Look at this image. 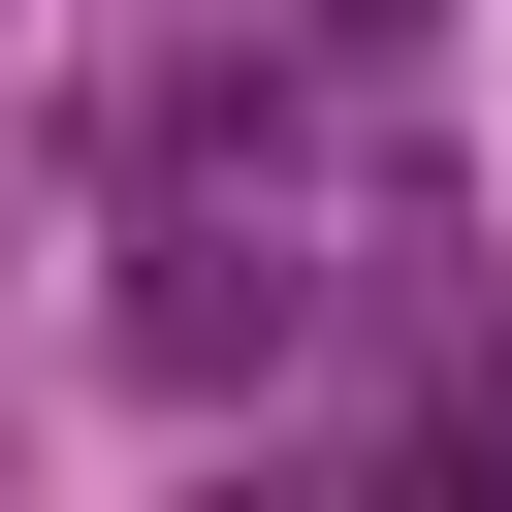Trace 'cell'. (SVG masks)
<instances>
[{"label":"cell","instance_id":"6da1fadb","mask_svg":"<svg viewBox=\"0 0 512 512\" xmlns=\"http://www.w3.org/2000/svg\"><path fill=\"white\" fill-rule=\"evenodd\" d=\"M128 352H160V384H224V352H288V256H256V224H160V288H128Z\"/></svg>","mask_w":512,"mask_h":512},{"label":"cell","instance_id":"7a4b0ae2","mask_svg":"<svg viewBox=\"0 0 512 512\" xmlns=\"http://www.w3.org/2000/svg\"><path fill=\"white\" fill-rule=\"evenodd\" d=\"M384 32H416V0H288V64H384Z\"/></svg>","mask_w":512,"mask_h":512}]
</instances>
